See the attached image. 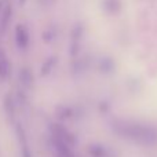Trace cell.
I'll return each mask as SVG.
<instances>
[{
	"mask_svg": "<svg viewBox=\"0 0 157 157\" xmlns=\"http://www.w3.org/2000/svg\"><path fill=\"white\" fill-rule=\"evenodd\" d=\"M15 41H17V46L19 48H25L29 43V36H28V30L24 25L18 24L15 26Z\"/></svg>",
	"mask_w": 157,
	"mask_h": 157,
	"instance_id": "1",
	"label": "cell"
},
{
	"mask_svg": "<svg viewBox=\"0 0 157 157\" xmlns=\"http://www.w3.org/2000/svg\"><path fill=\"white\" fill-rule=\"evenodd\" d=\"M10 62L7 59L4 50L0 48V80H6L10 76Z\"/></svg>",
	"mask_w": 157,
	"mask_h": 157,
	"instance_id": "2",
	"label": "cell"
},
{
	"mask_svg": "<svg viewBox=\"0 0 157 157\" xmlns=\"http://www.w3.org/2000/svg\"><path fill=\"white\" fill-rule=\"evenodd\" d=\"M10 17H11V6L7 4L3 8V14H2V18H0V33H2V35H4L6 29H7Z\"/></svg>",
	"mask_w": 157,
	"mask_h": 157,
	"instance_id": "3",
	"label": "cell"
},
{
	"mask_svg": "<svg viewBox=\"0 0 157 157\" xmlns=\"http://www.w3.org/2000/svg\"><path fill=\"white\" fill-rule=\"evenodd\" d=\"M17 134H18L19 142L22 144V157H30V152H29L28 145H26V138H25L24 130H22L21 125H17Z\"/></svg>",
	"mask_w": 157,
	"mask_h": 157,
	"instance_id": "4",
	"label": "cell"
},
{
	"mask_svg": "<svg viewBox=\"0 0 157 157\" xmlns=\"http://www.w3.org/2000/svg\"><path fill=\"white\" fill-rule=\"evenodd\" d=\"M4 109H6L7 116L13 120L14 119V114H15V108H14V102H13L11 95H7V97L4 98Z\"/></svg>",
	"mask_w": 157,
	"mask_h": 157,
	"instance_id": "5",
	"label": "cell"
},
{
	"mask_svg": "<svg viewBox=\"0 0 157 157\" xmlns=\"http://www.w3.org/2000/svg\"><path fill=\"white\" fill-rule=\"evenodd\" d=\"M19 78H21V81L25 84V86H29L30 84V73H29V71H28L26 68L25 69H22L21 72H19Z\"/></svg>",
	"mask_w": 157,
	"mask_h": 157,
	"instance_id": "6",
	"label": "cell"
},
{
	"mask_svg": "<svg viewBox=\"0 0 157 157\" xmlns=\"http://www.w3.org/2000/svg\"><path fill=\"white\" fill-rule=\"evenodd\" d=\"M0 7H2V4H0Z\"/></svg>",
	"mask_w": 157,
	"mask_h": 157,
	"instance_id": "7",
	"label": "cell"
}]
</instances>
